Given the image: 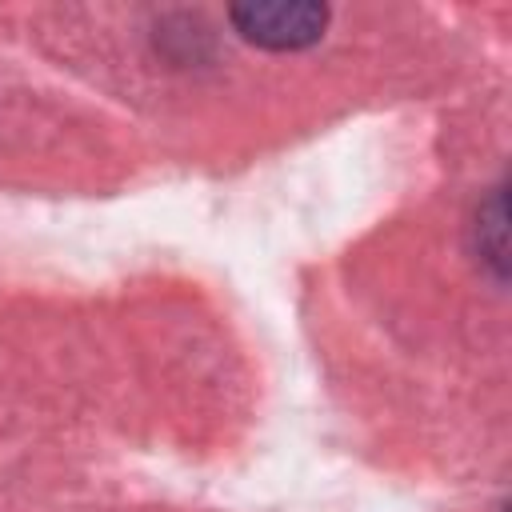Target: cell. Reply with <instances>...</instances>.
Here are the masks:
<instances>
[{
  "label": "cell",
  "mask_w": 512,
  "mask_h": 512,
  "mask_svg": "<svg viewBox=\"0 0 512 512\" xmlns=\"http://www.w3.org/2000/svg\"><path fill=\"white\" fill-rule=\"evenodd\" d=\"M232 24L240 28L244 40L260 44V48H304L312 40H320L324 24H328V8L324 4H304V0H276V4H236Z\"/></svg>",
  "instance_id": "1"
}]
</instances>
